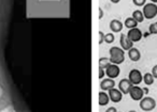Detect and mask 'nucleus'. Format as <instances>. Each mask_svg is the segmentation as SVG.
<instances>
[{
  "label": "nucleus",
  "mask_w": 157,
  "mask_h": 112,
  "mask_svg": "<svg viewBox=\"0 0 157 112\" xmlns=\"http://www.w3.org/2000/svg\"><path fill=\"white\" fill-rule=\"evenodd\" d=\"M151 1H152L153 3H157V0H151Z\"/></svg>",
  "instance_id": "bb28decb"
},
{
  "label": "nucleus",
  "mask_w": 157,
  "mask_h": 112,
  "mask_svg": "<svg viewBox=\"0 0 157 112\" xmlns=\"http://www.w3.org/2000/svg\"><path fill=\"white\" fill-rule=\"evenodd\" d=\"M120 73H121L120 67L116 64H110L109 66L105 68V74H107V75L109 76V78H111V79L116 78L120 75Z\"/></svg>",
  "instance_id": "6e6552de"
},
{
  "label": "nucleus",
  "mask_w": 157,
  "mask_h": 112,
  "mask_svg": "<svg viewBox=\"0 0 157 112\" xmlns=\"http://www.w3.org/2000/svg\"><path fill=\"white\" fill-rule=\"evenodd\" d=\"M132 18L136 20L137 23H142L144 20V15H143V12L139 11V10H137V11H135L132 13Z\"/></svg>",
  "instance_id": "dca6fc26"
},
{
  "label": "nucleus",
  "mask_w": 157,
  "mask_h": 112,
  "mask_svg": "<svg viewBox=\"0 0 157 112\" xmlns=\"http://www.w3.org/2000/svg\"><path fill=\"white\" fill-rule=\"evenodd\" d=\"M128 79L130 80V82L132 84L138 86V84L141 83V81L143 80V76L140 73V71H138V69H132V71H130V73H129Z\"/></svg>",
  "instance_id": "20e7f679"
},
{
  "label": "nucleus",
  "mask_w": 157,
  "mask_h": 112,
  "mask_svg": "<svg viewBox=\"0 0 157 112\" xmlns=\"http://www.w3.org/2000/svg\"><path fill=\"white\" fill-rule=\"evenodd\" d=\"M127 37L130 40L131 42H139L140 40L142 39V32L140 29L138 28H133V29H130L127 33Z\"/></svg>",
  "instance_id": "423d86ee"
},
{
  "label": "nucleus",
  "mask_w": 157,
  "mask_h": 112,
  "mask_svg": "<svg viewBox=\"0 0 157 112\" xmlns=\"http://www.w3.org/2000/svg\"><path fill=\"white\" fill-rule=\"evenodd\" d=\"M152 75L154 76V78H156V79H157V65H155V66L153 67V69H152Z\"/></svg>",
  "instance_id": "4be33fe9"
},
{
  "label": "nucleus",
  "mask_w": 157,
  "mask_h": 112,
  "mask_svg": "<svg viewBox=\"0 0 157 112\" xmlns=\"http://www.w3.org/2000/svg\"><path fill=\"white\" fill-rule=\"evenodd\" d=\"M105 42L108 44H111L114 42V35L112 33H108V34L105 35Z\"/></svg>",
  "instance_id": "6ab92c4d"
},
{
  "label": "nucleus",
  "mask_w": 157,
  "mask_h": 112,
  "mask_svg": "<svg viewBox=\"0 0 157 112\" xmlns=\"http://www.w3.org/2000/svg\"><path fill=\"white\" fill-rule=\"evenodd\" d=\"M110 29H111L113 32H120L123 29V24L117 19H113L110 23Z\"/></svg>",
  "instance_id": "ddd939ff"
},
{
  "label": "nucleus",
  "mask_w": 157,
  "mask_h": 112,
  "mask_svg": "<svg viewBox=\"0 0 157 112\" xmlns=\"http://www.w3.org/2000/svg\"><path fill=\"white\" fill-rule=\"evenodd\" d=\"M105 112H117V111H116V109L114 107H111V108H109Z\"/></svg>",
  "instance_id": "393cba45"
},
{
  "label": "nucleus",
  "mask_w": 157,
  "mask_h": 112,
  "mask_svg": "<svg viewBox=\"0 0 157 112\" xmlns=\"http://www.w3.org/2000/svg\"><path fill=\"white\" fill-rule=\"evenodd\" d=\"M138 24L139 23H137L135 19H133L132 17H128L126 20H125V27H127L128 29H133V28H137Z\"/></svg>",
  "instance_id": "2eb2a0df"
},
{
  "label": "nucleus",
  "mask_w": 157,
  "mask_h": 112,
  "mask_svg": "<svg viewBox=\"0 0 157 112\" xmlns=\"http://www.w3.org/2000/svg\"><path fill=\"white\" fill-rule=\"evenodd\" d=\"M150 33H152V34H157V22L151 24V26H150Z\"/></svg>",
  "instance_id": "aec40b11"
},
{
  "label": "nucleus",
  "mask_w": 157,
  "mask_h": 112,
  "mask_svg": "<svg viewBox=\"0 0 157 112\" xmlns=\"http://www.w3.org/2000/svg\"><path fill=\"white\" fill-rule=\"evenodd\" d=\"M103 76H105V71H103L102 68H100V67H99V78H100V79H102Z\"/></svg>",
  "instance_id": "5701e85b"
},
{
  "label": "nucleus",
  "mask_w": 157,
  "mask_h": 112,
  "mask_svg": "<svg viewBox=\"0 0 157 112\" xmlns=\"http://www.w3.org/2000/svg\"><path fill=\"white\" fill-rule=\"evenodd\" d=\"M109 100H110L109 95H107L105 92H102V91H101V92L99 93V105H100V106L108 105Z\"/></svg>",
  "instance_id": "4468645a"
},
{
  "label": "nucleus",
  "mask_w": 157,
  "mask_h": 112,
  "mask_svg": "<svg viewBox=\"0 0 157 112\" xmlns=\"http://www.w3.org/2000/svg\"><path fill=\"white\" fill-rule=\"evenodd\" d=\"M143 15L144 18H147V19H153L154 17H156L157 15V5L156 3H147L143 7Z\"/></svg>",
  "instance_id": "f03ea898"
},
{
  "label": "nucleus",
  "mask_w": 157,
  "mask_h": 112,
  "mask_svg": "<svg viewBox=\"0 0 157 112\" xmlns=\"http://www.w3.org/2000/svg\"><path fill=\"white\" fill-rule=\"evenodd\" d=\"M99 37H100V41H99V43H102L103 41H105V35L102 34V32H99Z\"/></svg>",
  "instance_id": "b1692460"
},
{
  "label": "nucleus",
  "mask_w": 157,
  "mask_h": 112,
  "mask_svg": "<svg viewBox=\"0 0 157 112\" xmlns=\"http://www.w3.org/2000/svg\"><path fill=\"white\" fill-rule=\"evenodd\" d=\"M132 2L135 5H137V7H142V5H145V2L146 0H132Z\"/></svg>",
  "instance_id": "412c9836"
},
{
  "label": "nucleus",
  "mask_w": 157,
  "mask_h": 112,
  "mask_svg": "<svg viewBox=\"0 0 157 112\" xmlns=\"http://www.w3.org/2000/svg\"><path fill=\"white\" fill-rule=\"evenodd\" d=\"M129 112H136V111H129Z\"/></svg>",
  "instance_id": "cd10ccee"
},
{
  "label": "nucleus",
  "mask_w": 157,
  "mask_h": 112,
  "mask_svg": "<svg viewBox=\"0 0 157 112\" xmlns=\"http://www.w3.org/2000/svg\"><path fill=\"white\" fill-rule=\"evenodd\" d=\"M121 0H111V2H113V3H118Z\"/></svg>",
  "instance_id": "a878e982"
},
{
  "label": "nucleus",
  "mask_w": 157,
  "mask_h": 112,
  "mask_svg": "<svg viewBox=\"0 0 157 112\" xmlns=\"http://www.w3.org/2000/svg\"><path fill=\"white\" fill-rule=\"evenodd\" d=\"M143 94H144V90L141 88H139L138 86H133L132 88L129 91V95L133 100H141L143 98Z\"/></svg>",
  "instance_id": "39448f33"
},
{
  "label": "nucleus",
  "mask_w": 157,
  "mask_h": 112,
  "mask_svg": "<svg viewBox=\"0 0 157 112\" xmlns=\"http://www.w3.org/2000/svg\"><path fill=\"white\" fill-rule=\"evenodd\" d=\"M154 76L152 75V73H146L145 75L143 76V81L144 83L146 84V86H152L153 83H154Z\"/></svg>",
  "instance_id": "f3484780"
},
{
  "label": "nucleus",
  "mask_w": 157,
  "mask_h": 112,
  "mask_svg": "<svg viewBox=\"0 0 157 112\" xmlns=\"http://www.w3.org/2000/svg\"><path fill=\"white\" fill-rule=\"evenodd\" d=\"M128 57L129 59H130L131 61H133V62H137V61L140 60V58H141V54H140V51L137 49V48H131V49L128 50Z\"/></svg>",
  "instance_id": "9b49d317"
},
{
  "label": "nucleus",
  "mask_w": 157,
  "mask_h": 112,
  "mask_svg": "<svg viewBox=\"0 0 157 112\" xmlns=\"http://www.w3.org/2000/svg\"><path fill=\"white\" fill-rule=\"evenodd\" d=\"M156 107V101H155L154 98L152 97H144V98L141 99L140 101V108H141L143 111H152L154 108Z\"/></svg>",
  "instance_id": "7ed1b4c3"
},
{
  "label": "nucleus",
  "mask_w": 157,
  "mask_h": 112,
  "mask_svg": "<svg viewBox=\"0 0 157 112\" xmlns=\"http://www.w3.org/2000/svg\"><path fill=\"white\" fill-rule=\"evenodd\" d=\"M133 86V84L130 82L129 79H122L118 83V89L123 94H129V91Z\"/></svg>",
  "instance_id": "0eeeda50"
},
{
  "label": "nucleus",
  "mask_w": 157,
  "mask_h": 112,
  "mask_svg": "<svg viewBox=\"0 0 157 112\" xmlns=\"http://www.w3.org/2000/svg\"><path fill=\"white\" fill-rule=\"evenodd\" d=\"M120 43H121V46H122L123 50H129V49H131L133 46V42H131L130 40L127 37V35H125V34H121Z\"/></svg>",
  "instance_id": "9d476101"
},
{
  "label": "nucleus",
  "mask_w": 157,
  "mask_h": 112,
  "mask_svg": "<svg viewBox=\"0 0 157 112\" xmlns=\"http://www.w3.org/2000/svg\"><path fill=\"white\" fill-rule=\"evenodd\" d=\"M109 97L113 103H120L122 100L123 93L120 90H117V89L113 88L111 90H109Z\"/></svg>",
  "instance_id": "1a4fd4ad"
},
{
  "label": "nucleus",
  "mask_w": 157,
  "mask_h": 112,
  "mask_svg": "<svg viewBox=\"0 0 157 112\" xmlns=\"http://www.w3.org/2000/svg\"><path fill=\"white\" fill-rule=\"evenodd\" d=\"M114 86H115V82H114L111 78L102 80V82L100 83V88H101V90H102V91L111 90V89L114 88Z\"/></svg>",
  "instance_id": "f8f14e48"
},
{
  "label": "nucleus",
  "mask_w": 157,
  "mask_h": 112,
  "mask_svg": "<svg viewBox=\"0 0 157 112\" xmlns=\"http://www.w3.org/2000/svg\"><path fill=\"white\" fill-rule=\"evenodd\" d=\"M111 61H110V59L108 58H101L100 60H99V67L100 68H107L108 66H109L110 64H111Z\"/></svg>",
  "instance_id": "a211bd4d"
},
{
  "label": "nucleus",
  "mask_w": 157,
  "mask_h": 112,
  "mask_svg": "<svg viewBox=\"0 0 157 112\" xmlns=\"http://www.w3.org/2000/svg\"><path fill=\"white\" fill-rule=\"evenodd\" d=\"M125 60V54L122 48L112 47L110 49V61L112 64H121Z\"/></svg>",
  "instance_id": "f257e3e1"
}]
</instances>
